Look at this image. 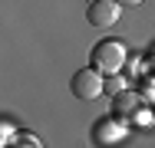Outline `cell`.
<instances>
[{
  "instance_id": "7a4b0ae2",
  "label": "cell",
  "mask_w": 155,
  "mask_h": 148,
  "mask_svg": "<svg viewBox=\"0 0 155 148\" xmlns=\"http://www.w3.org/2000/svg\"><path fill=\"white\" fill-rule=\"evenodd\" d=\"M73 95L79 99V102H93L99 99L102 92H106V79H102V72L96 69V66H86V69H79V72H73Z\"/></svg>"
},
{
  "instance_id": "3957f363",
  "label": "cell",
  "mask_w": 155,
  "mask_h": 148,
  "mask_svg": "<svg viewBox=\"0 0 155 148\" xmlns=\"http://www.w3.org/2000/svg\"><path fill=\"white\" fill-rule=\"evenodd\" d=\"M119 13H122V7H119L116 0H93V3L86 7L89 27H99V30L116 27V23H119Z\"/></svg>"
},
{
  "instance_id": "277c9868",
  "label": "cell",
  "mask_w": 155,
  "mask_h": 148,
  "mask_svg": "<svg viewBox=\"0 0 155 148\" xmlns=\"http://www.w3.org/2000/svg\"><path fill=\"white\" fill-rule=\"evenodd\" d=\"M139 105H142L139 92H132V89L116 92V99H112V118H116V122H125V118H132L139 112Z\"/></svg>"
},
{
  "instance_id": "6da1fadb",
  "label": "cell",
  "mask_w": 155,
  "mask_h": 148,
  "mask_svg": "<svg viewBox=\"0 0 155 148\" xmlns=\"http://www.w3.org/2000/svg\"><path fill=\"white\" fill-rule=\"evenodd\" d=\"M125 59H129V50H125V43L119 40H99L93 46V66L99 72H119L125 66Z\"/></svg>"
},
{
  "instance_id": "8992f818",
  "label": "cell",
  "mask_w": 155,
  "mask_h": 148,
  "mask_svg": "<svg viewBox=\"0 0 155 148\" xmlns=\"http://www.w3.org/2000/svg\"><path fill=\"white\" fill-rule=\"evenodd\" d=\"M109 79H112V82H106V92H122V82H119V76H116V72H112Z\"/></svg>"
},
{
  "instance_id": "5b68a950",
  "label": "cell",
  "mask_w": 155,
  "mask_h": 148,
  "mask_svg": "<svg viewBox=\"0 0 155 148\" xmlns=\"http://www.w3.org/2000/svg\"><path fill=\"white\" fill-rule=\"evenodd\" d=\"M13 148H43V145H40V138H33L30 132H20L13 138Z\"/></svg>"
},
{
  "instance_id": "52a82bcc",
  "label": "cell",
  "mask_w": 155,
  "mask_h": 148,
  "mask_svg": "<svg viewBox=\"0 0 155 148\" xmlns=\"http://www.w3.org/2000/svg\"><path fill=\"white\" fill-rule=\"evenodd\" d=\"M116 3H119V7H139L142 0H116Z\"/></svg>"
}]
</instances>
